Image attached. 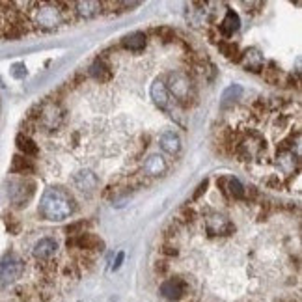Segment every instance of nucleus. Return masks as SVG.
I'll return each instance as SVG.
<instances>
[{
    "mask_svg": "<svg viewBox=\"0 0 302 302\" xmlns=\"http://www.w3.org/2000/svg\"><path fill=\"white\" fill-rule=\"evenodd\" d=\"M106 2H0V41L21 40L30 34L54 32L60 28L99 17Z\"/></svg>",
    "mask_w": 302,
    "mask_h": 302,
    "instance_id": "nucleus-1",
    "label": "nucleus"
},
{
    "mask_svg": "<svg viewBox=\"0 0 302 302\" xmlns=\"http://www.w3.org/2000/svg\"><path fill=\"white\" fill-rule=\"evenodd\" d=\"M75 211H77V204L67 191L58 189V187H51L43 192L40 202V215L45 220L62 222L71 217Z\"/></svg>",
    "mask_w": 302,
    "mask_h": 302,
    "instance_id": "nucleus-2",
    "label": "nucleus"
},
{
    "mask_svg": "<svg viewBox=\"0 0 302 302\" xmlns=\"http://www.w3.org/2000/svg\"><path fill=\"white\" fill-rule=\"evenodd\" d=\"M165 82L170 97H174L183 106H189L196 99V84H194L192 77L189 75V71L176 69V71L168 73V79Z\"/></svg>",
    "mask_w": 302,
    "mask_h": 302,
    "instance_id": "nucleus-3",
    "label": "nucleus"
},
{
    "mask_svg": "<svg viewBox=\"0 0 302 302\" xmlns=\"http://www.w3.org/2000/svg\"><path fill=\"white\" fill-rule=\"evenodd\" d=\"M25 261L21 257L10 254L0 261V287H8L25 274Z\"/></svg>",
    "mask_w": 302,
    "mask_h": 302,
    "instance_id": "nucleus-4",
    "label": "nucleus"
},
{
    "mask_svg": "<svg viewBox=\"0 0 302 302\" xmlns=\"http://www.w3.org/2000/svg\"><path fill=\"white\" fill-rule=\"evenodd\" d=\"M58 254V241L54 237H40L32 246V257L41 265L54 263V257Z\"/></svg>",
    "mask_w": 302,
    "mask_h": 302,
    "instance_id": "nucleus-5",
    "label": "nucleus"
},
{
    "mask_svg": "<svg viewBox=\"0 0 302 302\" xmlns=\"http://www.w3.org/2000/svg\"><path fill=\"white\" fill-rule=\"evenodd\" d=\"M159 293H161V296H165L166 300L178 302L189 293V282H185V278H181V276L168 278V280H165V282L161 283Z\"/></svg>",
    "mask_w": 302,
    "mask_h": 302,
    "instance_id": "nucleus-6",
    "label": "nucleus"
},
{
    "mask_svg": "<svg viewBox=\"0 0 302 302\" xmlns=\"http://www.w3.org/2000/svg\"><path fill=\"white\" fill-rule=\"evenodd\" d=\"M149 97L151 101L155 103L159 110H163L165 114H170L172 108H170V93L166 90V82L165 79H155L153 80V84L149 86Z\"/></svg>",
    "mask_w": 302,
    "mask_h": 302,
    "instance_id": "nucleus-7",
    "label": "nucleus"
},
{
    "mask_svg": "<svg viewBox=\"0 0 302 302\" xmlns=\"http://www.w3.org/2000/svg\"><path fill=\"white\" fill-rule=\"evenodd\" d=\"M71 183L77 191L84 192V194H92L99 189V178L97 174L92 170H80L71 176Z\"/></svg>",
    "mask_w": 302,
    "mask_h": 302,
    "instance_id": "nucleus-8",
    "label": "nucleus"
},
{
    "mask_svg": "<svg viewBox=\"0 0 302 302\" xmlns=\"http://www.w3.org/2000/svg\"><path fill=\"white\" fill-rule=\"evenodd\" d=\"M159 145H161V149L168 153V155H178L179 151H181V138L176 131H172V129H166L159 134Z\"/></svg>",
    "mask_w": 302,
    "mask_h": 302,
    "instance_id": "nucleus-9",
    "label": "nucleus"
},
{
    "mask_svg": "<svg viewBox=\"0 0 302 302\" xmlns=\"http://www.w3.org/2000/svg\"><path fill=\"white\" fill-rule=\"evenodd\" d=\"M166 170H168V163H166L165 157H161V155H151V157L145 159L144 165H142V174L147 176V178L163 176Z\"/></svg>",
    "mask_w": 302,
    "mask_h": 302,
    "instance_id": "nucleus-10",
    "label": "nucleus"
},
{
    "mask_svg": "<svg viewBox=\"0 0 302 302\" xmlns=\"http://www.w3.org/2000/svg\"><path fill=\"white\" fill-rule=\"evenodd\" d=\"M239 25H241V19H239V15L233 12V10H228L226 14H224V19L220 21V25L217 27V30L220 34L218 36H224V38H231L233 34L239 30ZM222 40V38H220Z\"/></svg>",
    "mask_w": 302,
    "mask_h": 302,
    "instance_id": "nucleus-11",
    "label": "nucleus"
},
{
    "mask_svg": "<svg viewBox=\"0 0 302 302\" xmlns=\"http://www.w3.org/2000/svg\"><path fill=\"white\" fill-rule=\"evenodd\" d=\"M239 62H243V66L250 71H259L263 69V54L257 51L256 47H250L246 49L244 53H241V60Z\"/></svg>",
    "mask_w": 302,
    "mask_h": 302,
    "instance_id": "nucleus-12",
    "label": "nucleus"
},
{
    "mask_svg": "<svg viewBox=\"0 0 302 302\" xmlns=\"http://www.w3.org/2000/svg\"><path fill=\"white\" fill-rule=\"evenodd\" d=\"M145 43H147V38H145L144 32L129 34L127 38L121 40V47H123L125 51H129V53H142Z\"/></svg>",
    "mask_w": 302,
    "mask_h": 302,
    "instance_id": "nucleus-13",
    "label": "nucleus"
},
{
    "mask_svg": "<svg viewBox=\"0 0 302 302\" xmlns=\"http://www.w3.org/2000/svg\"><path fill=\"white\" fill-rule=\"evenodd\" d=\"M17 147H19L25 155H28V157L40 155V145H38V142H36L32 136L25 134V132H21L19 136H17Z\"/></svg>",
    "mask_w": 302,
    "mask_h": 302,
    "instance_id": "nucleus-14",
    "label": "nucleus"
},
{
    "mask_svg": "<svg viewBox=\"0 0 302 302\" xmlns=\"http://www.w3.org/2000/svg\"><path fill=\"white\" fill-rule=\"evenodd\" d=\"M34 187H36L34 183H28V185L21 183L17 189H14V191H12V200H14V204L15 205H27V202L32 198V194H34Z\"/></svg>",
    "mask_w": 302,
    "mask_h": 302,
    "instance_id": "nucleus-15",
    "label": "nucleus"
},
{
    "mask_svg": "<svg viewBox=\"0 0 302 302\" xmlns=\"http://www.w3.org/2000/svg\"><path fill=\"white\" fill-rule=\"evenodd\" d=\"M241 95H243V86L241 84H231L230 88H226L222 93V103H220V106L222 108H228L230 105H233L237 99H241Z\"/></svg>",
    "mask_w": 302,
    "mask_h": 302,
    "instance_id": "nucleus-16",
    "label": "nucleus"
},
{
    "mask_svg": "<svg viewBox=\"0 0 302 302\" xmlns=\"http://www.w3.org/2000/svg\"><path fill=\"white\" fill-rule=\"evenodd\" d=\"M218 49H220V53H222L228 60H233V62H239V60H241V51H239V45H237V43H233V41L220 40V41H218Z\"/></svg>",
    "mask_w": 302,
    "mask_h": 302,
    "instance_id": "nucleus-17",
    "label": "nucleus"
},
{
    "mask_svg": "<svg viewBox=\"0 0 302 302\" xmlns=\"http://www.w3.org/2000/svg\"><path fill=\"white\" fill-rule=\"evenodd\" d=\"M12 172L14 174H32L34 172V163L30 159H23V157H15L14 166H12Z\"/></svg>",
    "mask_w": 302,
    "mask_h": 302,
    "instance_id": "nucleus-18",
    "label": "nucleus"
},
{
    "mask_svg": "<svg viewBox=\"0 0 302 302\" xmlns=\"http://www.w3.org/2000/svg\"><path fill=\"white\" fill-rule=\"evenodd\" d=\"M123 257H125V254H123V252H119L118 257H116V261H114V265H112V269L118 270L119 267H121V263H123Z\"/></svg>",
    "mask_w": 302,
    "mask_h": 302,
    "instance_id": "nucleus-19",
    "label": "nucleus"
}]
</instances>
